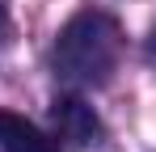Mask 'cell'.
<instances>
[{
    "mask_svg": "<svg viewBox=\"0 0 156 152\" xmlns=\"http://www.w3.org/2000/svg\"><path fill=\"white\" fill-rule=\"evenodd\" d=\"M118 55H122V30L110 13H97V9H84L72 21L59 30L51 51L55 76L68 80V85H105L110 72L118 68Z\"/></svg>",
    "mask_w": 156,
    "mask_h": 152,
    "instance_id": "obj_1",
    "label": "cell"
},
{
    "mask_svg": "<svg viewBox=\"0 0 156 152\" xmlns=\"http://www.w3.org/2000/svg\"><path fill=\"white\" fill-rule=\"evenodd\" d=\"M51 118H55V131H59V139L68 148H89V144L101 139V118L80 97H55Z\"/></svg>",
    "mask_w": 156,
    "mask_h": 152,
    "instance_id": "obj_2",
    "label": "cell"
},
{
    "mask_svg": "<svg viewBox=\"0 0 156 152\" xmlns=\"http://www.w3.org/2000/svg\"><path fill=\"white\" fill-rule=\"evenodd\" d=\"M0 152H59V148L42 127H34L13 110H0Z\"/></svg>",
    "mask_w": 156,
    "mask_h": 152,
    "instance_id": "obj_3",
    "label": "cell"
},
{
    "mask_svg": "<svg viewBox=\"0 0 156 152\" xmlns=\"http://www.w3.org/2000/svg\"><path fill=\"white\" fill-rule=\"evenodd\" d=\"M148 47H152V55H156V30H152V38H148Z\"/></svg>",
    "mask_w": 156,
    "mask_h": 152,
    "instance_id": "obj_4",
    "label": "cell"
},
{
    "mask_svg": "<svg viewBox=\"0 0 156 152\" xmlns=\"http://www.w3.org/2000/svg\"><path fill=\"white\" fill-rule=\"evenodd\" d=\"M0 34H4V4H0Z\"/></svg>",
    "mask_w": 156,
    "mask_h": 152,
    "instance_id": "obj_5",
    "label": "cell"
}]
</instances>
